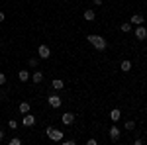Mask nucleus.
<instances>
[{
  "mask_svg": "<svg viewBox=\"0 0 147 145\" xmlns=\"http://www.w3.org/2000/svg\"><path fill=\"white\" fill-rule=\"evenodd\" d=\"M92 2H94V6H100L102 4V0H92Z\"/></svg>",
  "mask_w": 147,
  "mask_h": 145,
  "instance_id": "b1692460",
  "label": "nucleus"
},
{
  "mask_svg": "<svg viewBox=\"0 0 147 145\" xmlns=\"http://www.w3.org/2000/svg\"><path fill=\"white\" fill-rule=\"evenodd\" d=\"M134 127H136V122H131V120H127V122H125V129H127V132H131Z\"/></svg>",
  "mask_w": 147,
  "mask_h": 145,
  "instance_id": "6ab92c4d",
  "label": "nucleus"
},
{
  "mask_svg": "<svg viewBox=\"0 0 147 145\" xmlns=\"http://www.w3.org/2000/svg\"><path fill=\"white\" fill-rule=\"evenodd\" d=\"M136 37H137V39H141V41H143V39L147 37V28L143 26V24L136 28Z\"/></svg>",
  "mask_w": 147,
  "mask_h": 145,
  "instance_id": "39448f33",
  "label": "nucleus"
},
{
  "mask_svg": "<svg viewBox=\"0 0 147 145\" xmlns=\"http://www.w3.org/2000/svg\"><path fill=\"white\" fill-rule=\"evenodd\" d=\"M143 22H145V20H143V16H139V14H134V16H131V20H129L131 26H141Z\"/></svg>",
  "mask_w": 147,
  "mask_h": 145,
  "instance_id": "6e6552de",
  "label": "nucleus"
},
{
  "mask_svg": "<svg viewBox=\"0 0 147 145\" xmlns=\"http://www.w3.org/2000/svg\"><path fill=\"white\" fill-rule=\"evenodd\" d=\"M18 78H20L22 82H26V80H30V73H28V71H20V73H18Z\"/></svg>",
  "mask_w": 147,
  "mask_h": 145,
  "instance_id": "dca6fc26",
  "label": "nucleus"
},
{
  "mask_svg": "<svg viewBox=\"0 0 147 145\" xmlns=\"http://www.w3.org/2000/svg\"><path fill=\"white\" fill-rule=\"evenodd\" d=\"M4 18H6V16H4V12H0V22H4Z\"/></svg>",
  "mask_w": 147,
  "mask_h": 145,
  "instance_id": "393cba45",
  "label": "nucleus"
},
{
  "mask_svg": "<svg viewBox=\"0 0 147 145\" xmlns=\"http://www.w3.org/2000/svg\"><path fill=\"white\" fill-rule=\"evenodd\" d=\"M37 57H39V59H49V57H51V49H49L47 45H39V47H37Z\"/></svg>",
  "mask_w": 147,
  "mask_h": 145,
  "instance_id": "7ed1b4c3",
  "label": "nucleus"
},
{
  "mask_svg": "<svg viewBox=\"0 0 147 145\" xmlns=\"http://www.w3.org/2000/svg\"><path fill=\"white\" fill-rule=\"evenodd\" d=\"M51 86H53V90H63L65 84H63V80H61V78H55V80L51 82Z\"/></svg>",
  "mask_w": 147,
  "mask_h": 145,
  "instance_id": "f8f14e48",
  "label": "nucleus"
},
{
  "mask_svg": "<svg viewBox=\"0 0 147 145\" xmlns=\"http://www.w3.org/2000/svg\"><path fill=\"white\" fill-rule=\"evenodd\" d=\"M61 120H63V125H71V123L75 122V114L67 112V114H63V116H61Z\"/></svg>",
  "mask_w": 147,
  "mask_h": 145,
  "instance_id": "0eeeda50",
  "label": "nucleus"
},
{
  "mask_svg": "<svg viewBox=\"0 0 147 145\" xmlns=\"http://www.w3.org/2000/svg\"><path fill=\"white\" fill-rule=\"evenodd\" d=\"M110 139H112V141H118V139H120V129H118L116 125L110 127Z\"/></svg>",
  "mask_w": 147,
  "mask_h": 145,
  "instance_id": "9d476101",
  "label": "nucleus"
},
{
  "mask_svg": "<svg viewBox=\"0 0 147 145\" xmlns=\"http://www.w3.org/2000/svg\"><path fill=\"white\" fill-rule=\"evenodd\" d=\"M0 84H6V75L4 73H0Z\"/></svg>",
  "mask_w": 147,
  "mask_h": 145,
  "instance_id": "4be33fe9",
  "label": "nucleus"
},
{
  "mask_svg": "<svg viewBox=\"0 0 147 145\" xmlns=\"http://www.w3.org/2000/svg\"><path fill=\"white\" fill-rule=\"evenodd\" d=\"M86 39H88V43H90L92 47H94V49H98V51H104V49L108 47L106 39H104L102 35H94V34H92V35H88Z\"/></svg>",
  "mask_w": 147,
  "mask_h": 145,
  "instance_id": "f257e3e1",
  "label": "nucleus"
},
{
  "mask_svg": "<svg viewBox=\"0 0 147 145\" xmlns=\"http://www.w3.org/2000/svg\"><path fill=\"white\" fill-rule=\"evenodd\" d=\"M8 125H10V129H16V127H18V122H16V120H10Z\"/></svg>",
  "mask_w": 147,
  "mask_h": 145,
  "instance_id": "412c9836",
  "label": "nucleus"
},
{
  "mask_svg": "<svg viewBox=\"0 0 147 145\" xmlns=\"http://www.w3.org/2000/svg\"><path fill=\"white\" fill-rule=\"evenodd\" d=\"M2 139H4V132L0 129V141H2Z\"/></svg>",
  "mask_w": 147,
  "mask_h": 145,
  "instance_id": "a878e982",
  "label": "nucleus"
},
{
  "mask_svg": "<svg viewBox=\"0 0 147 145\" xmlns=\"http://www.w3.org/2000/svg\"><path fill=\"white\" fill-rule=\"evenodd\" d=\"M22 123L26 125V127H32V125L35 123V116H32L30 112H28V114H24V120H22Z\"/></svg>",
  "mask_w": 147,
  "mask_h": 145,
  "instance_id": "423d86ee",
  "label": "nucleus"
},
{
  "mask_svg": "<svg viewBox=\"0 0 147 145\" xmlns=\"http://www.w3.org/2000/svg\"><path fill=\"white\" fill-rule=\"evenodd\" d=\"M47 102H49V106H51V108H59L63 100H61L57 94H51V96H47Z\"/></svg>",
  "mask_w": 147,
  "mask_h": 145,
  "instance_id": "20e7f679",
  "label": "nucleus"
},
{
  "mask_svg": "<svg viewBox=\"0 0 147 145\" xmlns=\"http://www.w3.org/2000/svg\"><path fill=\"white\" fill-rule=\"evenodd\" d=\"M120 118H122V112L118 110V108H114V110L110 112V120H112V122H118Z\"/></svg>",
  "mask_w": 147,
  "mask_h": 145,
  "instance_id": "9b49d317",
  "label": "nucleus"
},
{
  "mask_svg": "<svg viewBox=\"0 0 147 145\" xmlns=\"http://www.w3.org/2000/svg\"><path fill=\"white\" fill-rule=\"evenodd\" d=\"M94 18H96L94 10H84V20H86V22H92Z\"/></svg>",
  "mask_w": 147,
  "mask_h": 145,
  "instance_id": "4468645a",
  "label": "nucleus"
},
{
  "mask_svg": "<svg viewBox=\"0 0 147 145\" xmlns=\"http://www.w3.org/2000/svg\"><path fill=\"white\" fill-rule=\"evenodd\" d=\"M120 30H122L124 34H129V32H131V24H129V22L122 24V26H120Z\"/></svg>",
  "mask_w": 147,
  "mask_h": 145,
  "instance_id": "f3484780",
  "label": "nucleus"
},
{
  "mask_svg": "<svg viewBox=\"0 0 147 145\" xmlns=\"http://www.w3.org/2000/svg\"><path fill=\"white\" fill-rule=\"evenodd\" d=\"M47 137L51 141H63V132L57 127H47Z\"/></svg>",
  "mask_w": 147,
  "mask_h": 145,
  "instance_id": "f03ea898",
  "label": "nucleus"
},
{
  "mask_svg": "<svg viewBox=\"0 0 147 145\" xmlns=\"http://www.w3.org/2000/svg\"><path fill=\"white\" fill-rule=\"evenodd\" d=\"M8 143H10V145H22V139H20V137H12Z\"/></svg>",
  "mask_w": 147,
  "mask_h": 145,
  "instance_id": "aec40b11",
  "label": "nucleus"
},
{
  "mask_svg": "<svg viewBox=\"0 0 147 145\" xmlns=\"http://www.w3.org/2000/svg\"><path fill=\"white\" fill-rule=\"evenodd\" d=\"M120 69H122L124 73H129V71H131V61H127V59H125V61H122Z\"/></svg>",
  "mask_w": 147,
  "mask_h": 145,
  "instance_id": "ddd939ff",
  "label": "nucleus"
},
{
  "mask_svg": "<svg viewBox=\"0 0 147 145\" xmlns=\"http://www.w3.org/2000/svg\"><path fill=\"white\" fill-rule=\"evenodd\" d=\"M41 80H43V73H41V71H35L34 75H32V82H34V84H39Z\"/></svg>",
  "mask_w": 147,
  "mask_h": 145,
  "instance_id": "1a4fd4ad",
  "label": "nucleus"
},
{
  "mask_svg": "<svg viewBox=\"0 0 147 145\" xmlns=\"http://www.w3.org/2000/svg\"><path fill=\"white\" fill-rule=\"evenodd\" d=\"M75 143H77L75 139H67V141H63V145H75Z\"/></svg>",
  "mask_w": 147,
  "mask_h": 145,
  "instance_id": "5701e85b",
  "label": "nucleus"
},
{
  "mask_svg": "<svg viewBox=\"0 0 147 145\" xmlns=\"http://www.w3.org/2000/svg\"><path fill=\"white\" fill-rule=\"evenodd\" d=\"M30 110H32L30 102H22V104H20V114H28Z\"/></svg>",
  "mask_w": 147,
  "mask_h": 145,
  "instance_id": "2eb2a0df",
  "label": "nucleus"
},
{
  "mask_svg": "<svg viewBox=\"0 0 147 145\" xmlns=\"http://www.w3.org/2000/svg\"><path fill=\"white\" fill-rule=\"evenodd\" d=\"M39 65V57H32L30 59V67H37Z\"/></svg>",
  "mask_w": 147,
  "mask_h": 145,
  "instance_id": "a211bd4d",
  "label": "nucleus"
}]
</instances>
